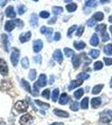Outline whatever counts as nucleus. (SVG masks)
Wrapping results in <instances>:
<instances>
[{"instance_id":"nucleus-1","label":"nucleus","mask_w":112,"mask_h":125,"mask_svg":"<svg viewBox=\"0 0 112 125\" xmlns=\"http://www.w3.org/2000/svg\"><path fill=\"white\" fill-rule=\"evenodd\" d=\"M47 83V78H46V75L45 74H40L39 78H38V81L34 83V92H36V94H38V88H43L46 85Z\"/></svg>"},{"instance_id":"nucleus-2","label":"nucleus","mask_w":112,"mask_h":125,"mask_svg":"<svg viewBox=\"0 0 112 125\" xmlns=\"http://www.w3.org/2000/svg\"><path fill=\"white\" fill-rule=\"evenodd\" d=\"M100 120L103 123H110L112 120V111H103L100 114Z\"/></svg>"},{"instance_id":"nucleus-3","label":"nucleus","mask_w":112,"mask_h":125,"mask_svg":"<svg viewBox=\"0 0 112 125\" xmlns=\"http://www.w3.org/2000/svg\"><path fill=\"white\" fill-rule=\"evenodd\" d=\"M16 110L19 113H22V112H25L28 108V104L24 101H18L16 103L15 107H14Z\"/></svg>"},{"instance_id":"nucleus-4","label":"nucleus","mask_w":112,"mask_h":125,"mask_svg":"<svg viewBox=\"0 0 112 125\" xmlns=\"http://www.w3.org/2000/svg\"><path fill=\"white\" fill-rule=\"evenodd\" d=\"M11 62L13 66H16L19 62V51L18 49L13 48V52L11 53Z\"/></svg>"},{"instance_id":"nucleus-5","label":"nucleus","mask_w":112,"mask_h":125,"mask_svg":"<svg viewBox=\"0 0 112 125\" xmlns=\"http://www.w3.org/2000/svg\"><path fill=\"white\" fill-rule=\"evenodd\" d=\"M33 117H32L30 114H24L20 118V120H19V123L21 124L22 125H29L33 122Z\"/></svg>"},{"instance_id":"nucleus-6","label":"nucleus","mask_w":112,"mask_h":125,"mask_svg":"<svg viewBox=\"0 0 112 125\" xmlns=\"http://www.w3.org/2000/svg\"><path fill=\"white\" fill-rule=\"evenodd\" d=\"M0 73L3 76H6L9 73V68L5 60L3 58H0Z\"/></svg>"},{"instance_id":"nucleus-7","label":"nucleus","mask_w":112,"mask_h":125,"mask_svg":"<svg viewBox=\"0 0 112 125\" xmlns=\"http://www.w3.org/2000/svg\"><path fill=\"white\" fill-rule=\"evenodd\" d=\"M40 33L42 34H45L48 40H50L51 39V35L53 33V29L52 28H47V27H42L40 29Z\"/></svg>"},{"instance_id":"nucleus-8","label":"nucleus","mask_w":112,"mask_h":125,"mask_svg":"<svg viewBox=\"0 0 112 125\" xmlns=\"http://www.w3.org/2000/svg\"><path fill=\"white\" fill-rule=\"evenodd\" d=\"M43 45H44V43H43V42L40 39H37L35 41H34L33 48H34V53H38L43 48Z\"/></svg>"},{"instance_id":"nucleus-9","label":"nucleus","mask_w":112,"mask_h":125,"mask_svg":"<svg viewBox=\"0 0 112 125\" xmlns=\"http://www.w3.org/2000/svg\"><path fill=\"white\" fill-rule=\"evenodd\" d=\"M53 58L55 60L56 62H58L59 63H61L63 62V54L62 52L60 49H56L54 51V53H53Z\"/></svg>"},{"instance_id":"nucleus-10","label":"nucleus","mask_w":112,"mask_h":125,"mask_svg":"<svg viewBox=\"0 0 112 125\" xmlns=\"http://www.w3.org/2000/svg\"><path fill=\"white\" fill-rule=\"evenodd\" d=\"M30 38H31V32H27V33L20 34L19 40L21 43H25V42H28L30 39Z\"/></svg>"},{"instance_id":"nucleus-11","label":"nucleus","mask_w":112,"mask_h":125,"mask_svg":"<svg viewBox=\"0 0 112 125\" xmlns=\"http://www.w3.org/2000/svg\"><path fill=\"white\" fill-rule=\"evenodd\" d=\"M16 27V23L14 20H11V21H7L5 23V30L8 32H11L14 28Z\"/></svg>"},{"instance_id":"nucleus-12","label":"nucleus","mask_w":112,"mask_h":125,"mask_svg":"<svg viewBox=\"0 0 112 125\" xmlns=\"http://www.w3.org/2000/svg\"><path fill=\"white\" fill-rule=\"evenodd\" d=\"M5 13H6L7 17H9V18H12V19H13V18L16 17V13H15L13 8L12 7V6H9V7H8L7 9H6Z\"/></svg>"},{"instance_id":"nucleus-13","label":"nucleus","mask_w":112,"mask_h":125,"mask_svg":"<svg viewBox=\"0 0 112 125\" xmlns=\"http://www.w3.org/2000/svg\"><path fill=\"white\" fill-rule=\"evenodd\" d=\"M54 114H55L56 116L58 117H60V118H68L69 116V114L65 111H63V110H60V109H54Z\"/></svg>"},{"instance_id":"nucleus-14","label":"nucleus","mask_w":112,"mask_h":125,"mask_svg":"<svg viewBox=\"0 0 112 125\" xmlns=\"http://www.w3.org/2000/svg\"><path fill=\"white\" fill-rule=\"evenodd\" d=\"M29 23L33 27H37L38 23V16L36 13H32L30 16V20Z\"/></svg>"},{"instance_id":"nucleus-15","label":"nucleus","mask_w":112,"mask_h":125,"mask_svg":"<svg viewBox=\"0 0 112 125\" xmlns=\"http://www.w3.org/2000/svg\"><path fill=\"white\" fill-rule=\"evenodd\" d=\"M81 59H80V56L79 55H75L72 58V63L74 65L75 68H78L80 65Z\"/></svg>"},{"instance_id":"nucleus-16","label":"nucleus","mask_w":112,"mask_h":125,"mask_svg":"<svg viewBox=\"0 0 112 125\" xmlns=\"http://www.w3.org/2000/svg\"><path fill=\"white\" fill-rule=\"evenodd\" d=\"M83 83V80H80V79H77V80H74L70 83V86H69V90H72L75 88L76 87H79V85Z\"/></svg>"},{"instance_id":"nucleus-17","label":"nucleus","mask_w":112,"mask_h":125,"mask_svg":"<svg viewBox=\"0 0 112 125\" xmlns=\"http://www.w3.org/2000/svg\"><path fill=\"white\" fill-rule=\"evenodd\" d=\"M91 106L94 108H97L101 104V99L100 98H94L91 99Z\"/></svg>"},{"instance_id":"nucleus-18","label":"nucleus","mask_w":112,"mask_h":125,"mask_svg":"<svg viewBox=\"0 0 112 125\" xmlns=\"http://www.w3.org/2000/svg\"><path fill=\"white\" fill-rule=\"evenodd\" d=\"M2 43H3V48H4V50L6 52H8V45H9V39H8V36L6 35L5 33L2 34Z\"/></svg>"},{"instance_id":"nucleus-19","label":"nucleus","mask_w":112,"mask_h":125,"mask_svg":"<svg viewBox=\"0 0 112 125\" xmlns=\"http://www.w3.org/2000/svg\"><path fill=\"white\" fill-rule=\"evenodd\" d=\"M69 100H70V97L67 95L66 94H63L62 95L60 96V99H59V102H60V104H63V105H64V104H66L67 103L69 102Z\"/></svg>"},{"instance_id":"nucleus-20","label":"nucleus","mask_w":112,"mask_h":125,"mask_svg":"<svg viewBox=\"0 0 112 125\" xmlns=\"http://www.w3.org/2000/svg\"><path fill=\"white\" fill-rule=\"evenodd\" d=\"M89 43L92 46H98L99 44V37L97 34H93L92 37H91L90 40H89Z\"/></svg>"},{"instance_id":"nucleus-21","label":"nucleus","mask_w":112,"mask_h":125,"mask_svg":"<svg viewBox=\"0 0 112 125\" xmlns=\"http://www.w3.org/2000/svg\"><path fill=\"white\" fill-rule=\"evenodd\" d=\"M21 83H22V86H23V88L24 89L26 90L27 92L30 93V94H32V91H31V88H30V84L28 83L26 81L25 79H22L21 80Z\"/></svg>"},{"instance_id":"nucleus-22","label":"nucleus","mask_w":112,"mask_h":125,"mask_svg":"<svg viewBox=\"0 0 112 125\" xmlns=\"http://www.w3.org/2000/svg\"><path fill=\"white\" fill-rule=\"evenodd\" d=\"M104 53L109 56L112 55V44L111 43L106 44V45L104 47Z\"/></svg>"},{"instance_id":"nucleus-23","label":"nucleus","mask_w":112,"mask_h":125,"mask_svg":"<svg viewBox=\"0 0 112 125\" xmlns=\"http://www.w3.org/2000/svg\"><path fill=\"white\" fill-rule=\"evenodd\" d=\"M74 46H75V48H76L77 50H81V49H83V48H85L86 44H85V42H82V41H80V42H75V43H74Z\"/></svg>"},{"instance_id":"nucleus-24","label":"nucleus","mask_w":112,"mask_h":125,"mask_svg":"<svg viewBox=\"0 0 112 125\" xmlns=\"http://www.w3.org/2000/svg\"><path fill=\"white\" fill-rule=\"evenodd\" d=\"M103 87H104L103 84H99V85L95 86L93 88V89H92V94H98L99 93L101 92V90H102Z\"/></svg>"},{"instance_id":"nucleus-25","label":"nucleus","mask_w":112,"mask_h":125,"mask_svg":"<svg viewBox=\"0 0 112 125\" xmlns=\"http://www.w3.org/2000/svg\"><path fill=\"white\" fill-rule=\"evenodd\" d=\"M93 19H95L96 21H101L104 19V13L102 12H97L93 15Z\"/></svg>"},{"instance_id":"nucleus-26","label":"nucleus","mask_w":112,"mask_h":125,"mask_svg":"<svg viewBox=\"0 0 112 125\" xmlns=\"http://www.w3.org/2000/svg\"><path fill=\"white\" fill-rule=\"evenodd\" d=\"M83 94H84V89H83V88H79V89L76 90V91L75 92L74 96L76 99H79V98L83 96Z\"/></svg>"},{"instance_id":"nucleus-27","label":"nucleus","mask_w":112,"mask_h":125,"mask_svg":"<svg viewBox=\"0 0 112 125\" xmlns=\"http://www.w3.org/2000/svg\"><path fill=\"white\" fill-rule=\"evenodd\" d=\"M89 55L92 58H96L100 56V51L97 49H92V50L89 51Z\"/></svg>"},{"instance_id":"nucleus-28","label":"nucleus","mask_w":112,"mask_h":125,"mask_svg":"<svg viewBox=\"0 0 112 125\" xmlns=\"http://www.w3.org/2000/svg\"><path fill=\"white\" fill-rule=\"evenodd\" d=\"M66 9L68 10L69 12H74L77 9V5L76 3H69L68 5H66Z\"/></svg>"},{"instance_id":"nucleus-29","label":"nucleus","mask_w":112,"mask_h":125,"mask_svg":"<svg viewBox=\"0 0 112 125\" xmlns=\"http://www.w3.org/2000/svg\"><path fill=\"white\" fill-rule=\"evenodd\" d=\"M63 10L64 9H63L62 7H58V6H56V7H53V9H52L53 13H54V15L60 14V13L63 12Z\"/></svg>"},{"instance_id":"nucleus-30","label":"nucleus","mask_w":112,"mask_h":125,"mask_svg":"<svg viewBox=\"0 0 112 125\" xmlns=\"http://www.w3.org/2000/svg\"><path fill=\"white\" fill-rule=\"evenodd\" d=\"M96 4H97L96 0H87L85 2V6L89 8H94L96 6Z\"/></svg>"},{"instance_id":"nucleus-31","label":"nucleus","mask_w":112,"mask_h":125,"mask_svg":"<svg viewBox=\"0 0 112 125\" xmlns=\"http://www.w3.org/2000/svg\"><path fill=\"white\" fill-rule=\"evenodd\" d=\"M59 94H60V90H59V88H55V89L53 91V94H52L53 102H56L57 101V99H58V97H59Z\"/></svg>"},{"instance_id":"nucleus-32","label":"nucleus","mask_w":112,"mask_h":125,"mask_svg":"<svg viewBox=\"0 0 112 125\" xmlns=\"http://www.w3.org/2000/svg\"><path fill=\"white\" fill-rule=\"evenodd\" d=\"M89 78V75L86 73H80L77 75V78L80 80H85V79H88Z\"/></svg>"},{"instance_id":"nucleus-33","label":"nucleus","mask_w":112,"mask_h":125,"mask_svg":"<svg viewBox=\"0 0 112 125\" xmlns=\"http://www.w3.org/2000/svg\"><path fill=\"white\" fill-rule=\"evenodd\" d=\"M88 103H89V98H85L84 99L81 101V108H83V109H87L88 108Z\"/></svg>"},{"instance_id":"nucleus-34","label":"nucleus","mask_w":112,"mask_h":125,"mask_svg":"<svg viewBox=\"0 0 112 125\" xmlns=\"http://www.w3.org/2000/svg\"><path fill=\"white\" fill-rule=\"evenodd\" d=\"M21 64H22V67L24 68H28V66H29V61H28V58L24 57V58H22Z\"/></svg>"},{"instance_id":"nucleus-35","label":"nucleus","mask_w":112,"mask_h":125,"mask_svg":"<svg viewBox=\"0 0 112 125\" xmlns=\"http://www.w3.org/2000/svg\"><path fill=\"white\" fill-rule=\"evenodd\" d=\"M64 54H65V56H66V57H68V58H70L71 56H73L75 54V52L73 51L72 49H70V48H64Z\"/></svg>"},{"instance_id":"nucleus-36","label":"nucleus","mask_w":112,"mask_h":125,"mask_svg":"<svg viewBox=\"0 0 112 125\" xmlns=\"http://www.w3.org/2000/svg\"><path fill=\"white\" fill-rule=\"evenodd\" d=\"M105 29H106V25L105 24H98V25L96 26V28H95V30H96L97 32H105Z\"/></svg>"},{"instance_id":"nucleus-37","label":"nucleus","mask_w":112,"mask_h":125,"mask_svg":"<svg viewBox=\"0 0 112 125\" xmlns=\"http://www.w3.org/2000/svg\"><path fill=\"white\" fill-rule=\"evenodd\" d=\"M70 108L71 110L75 111V112L78 111L79 110V104H78V102H76V101L72 102V103H71V104H70Z\"/></svg>"},{"instance_id":"nucleus-38","label":"nucleus","mask_w":112,"mask_h":125,"mask_svg":"<svg viewBox=\"0 0 112 125\" xmlns=\"http://www.w3.org/2000/svg\"><path fill=\"white\" fill-rule=\"evenodd\" d=\"M36 76H37V72H36L35 69H31L29 71V73H28V77L31 80H34L36 78Z\"/></svg>"},{"instance_id":"nucleus-39","label":"nucleus","mask_w":112,"mask_h":125,"mask_svg":"<svg viewBox=\"0 0 112 125\" xmlns=\"http://www.w3.org/2000/svg\"><path fill=\"white\" fill-rule=\"evenodd\" d=\"M103 68V63L100 61H97L94 63V69L95 70H100Z\"/></svg>"},{"instance_id":"nucleus-40","label":"nucleus","mask_w":112,"mask_h":125,"mask_svg":"<svg viewBox=\"0 0 112 125\" xmlns=\"http://www.w3.org/2000/svg\"><path fill=\"white\" fill-rule=\"evenodd\" d=\"M35 103L38 104V106L41 107V108H50V104H46V103H44V102H41V101H39V100H36Z\"/></svg>"},{"instance_id":"nucleus-41","label":"nucleus","mask_w":112,"mask_h":125,"mask_svg":"<svg viewBox=\"0 0 112 125\" xmlns=\"http://www.w3.org/2000/svg\"><path fill=\"white\" fill-rule=\"evenodd\" d=\"M76 29H77V26H76V25H73L72 27H70V29H69V30H68V33H67V36H68L69 38H71V37H72L73 32H74Z\"/></svg>"},{"instance_id":"nucleus-42","label":"nucleus","mask_w":112,"mask_h":125,"mask_svg":"<svg viewBox=\"0 0 112 125\" xmlns=\"http://www.w3.org/2000/svg\"><path fill=\"white\" fill-rule=\"evenodd\" d=\"M42 97L43 98H46V99H50V89H45V90H44L42 93Z\"/></svg>"},{"instance_id":"nucleus-43","label":"nucleus","mask_w":112,"mask_h":125,"mask_svg":"<svg viewBox=\"0 0 112 125\" xmlns=\"http://www.w3.org/2000/svg\"><path fill=\"white\" fill-rule=\"evenodd\" d=\"M26 11V7L24 5H19L18 7V12H19V14L22 15L23 13H25Z\"/></svg>"},{"instance_id":"nucleus-44","label":"nucleus","mask_w":112,"mask_h":125,"mask_svg":"<svg viewBox=\"0 0 112 125\" xmlns=\"http://www.w3.org/2000/svg\"><path fill=\"white\" fill-rule=\"evenodd\" d=\"M85 31V28L83 27V26H80V27H79L78 29H77V31H76V36H78V37H80L81 35L83 34Z\"/></svg>"},{"instance_id":"nucleus-45","label":"nucleus","mask_w":112,"mask_h":125,"mask_svg":"<svg viewBox=\"0 0 112 125\" xmlns=\"http://www.w3.org/2000/svg\"><path fill=\"white\" fill-rule=\"evenodd\" d=\"M101 37H102V40L103 42H107L108 40L110 39V37H109V34L106 31L103 32L102 33H101Z\"/></svg>"},{"instance_id":"nucleus-46","label":"nucleus","mask_w":112,"mask_h":125,"mask_svg":"<svg viewBox=\"0 0 112 125\" xmlns=\"http://www.w3.org/2000/svg\"><path fill=\"white\" fill-rule=\"evenodd\" d=\"M95 23H96V20L95 19H93V18H91L90 19H89L88 21H87V25H88L89 27H92V26L95 25Z\"/></svg>"},{"instance_id":"nucleus-47","label":"nucleus","mask_w":112,"mask_h":125,"mask_svg":"<svg viewBox=\"0 0 112 125\" xmlns=\"http://www.w3.org/2000/svg\"><path fill=\"white\" fill-rule=\"evenodd\" d=\"M39 16L43 19H47V18L50 17V13L47 11H42L41 13H39Z\"/></svg>"},{"instance_id":"nucleus-48","label":"nucleus","mask_w":112,"mask_h":125,"mask_svg":"<svg viewBox=\"0 0 112 125\" xmlns=\"http://www.w3.org/2000/svg\"><path fill=\"white\" fill-rule=\"evenodd\" d=\"M104 61H105V65L110 66L112 64V58H104Z\"/></svg>"},{"instance_id":"nucleus-49","label":"nucleus","mask_w":112,"mask_h":125,"mask_svg":"<svg viewBox=\"0 0 112 125\" xmlns=\"http://www.w3.org/2000/svg\"><path fill=\"white\" fill-rule=\"evenodd\" d=\"M14 22H15L16 26H17V27H19V28L24 27V23L20 19H14Z\"/></svg>"},{"instance_id":"nucleus-50","label":"nucleus","mask_w":112,"mask_h":125,"mask_svg":"<svg viewBox=\"0 0 112 125\" xmlns=\"http://www.w3.org/2000/svg\"><path fill=\"white\" fill-rule=\"evenodd\" d=\"M61 39V34L60 32H56L55 34H54V41H59Z\"/></svg>"},{"instance_id":"nucleus-51","label":"nucleus","mask_w":112,"mask_h":125,"mask_svg":"<svg viewBox=\"0 0 112 125\" xmlns=\"http://www.w3.org/2000/svg\"><path fill=\"white\" fill-rule=\"evenodd\" d=\"M34 62H36V63H40V62H41V56L38 55V56H36V57H34Z\"/></svg>"},{"instance_id":"nucleus-52","label":"nucleus","mask_w":112,"mask_h":125,"mask_svg":"<svg viewBox=\"0 0 112 125\" xmlns=\"http://www.w3.org/2000/svg\"><path fill=\"white\" fill-rule=\"evenodd\" d=\"M7 2H8V0H0V6H1V7H3V6L6 4Z\"/></svg>"},{"instance_id":"nucleus-53","label":"nucleus","mask_w":112,"mask_h":125,"mask_svg":"<svg viewBox=\"0 0 112 125\" xmlns=\"http://www.w3.org/2000/svg\"><path fill=\"white\" fill-rule=\"evenodd\" d=\"M57 20V18L56 17H54L51 20H50V21H48V23H54V22H55Z\"/></svg>"},{"instance_id":"nucleus-54","label":"nucleus","mask_w":112,"mask_h":125,"mask_svg":"<svg viewBox=\"0 0 112 125\" xmlns=\"http://www.w3.org/2000/svg\"><path fill=\"white\" fill-rule=\"evenodd\" d=\"M51 125H64V124H62V123H54Z\"/></svg>"},{"instance_id":"nucleus-55","label":"nucleus","mask_w":112,"mask_h":125,"mask_svg":"<svg viewBox=\"0 0 112 125\" xmlns=\"http://www.w3.org/2000/svg\"><path fill=\"white\" fill-rule=\"evenodd\" d=\"M100 1L101 3H108L109 0H100Z\"/></svg>"},{"instance_id":"nucleus-56","label":"nucleus","mask_w":112,"mask_h":125,"mask_svg":"<svg viewBox=\"0 0 112 125\" xmlns=\"http://www.w3.org/2000/svg\"><path fill=\"white\" fill-rule=\"evenodd\" d=\"M109 22H110V23H112V15H111V16L109 17Z\"/></svg>"},{"instance_id":"nucleus-57","label":"nucleus","mask_w":112,"mask_h":125,"mask_svg":"<svg viewBox=\"0 0 112 125\" xmlns=\"http://www.w3.org/2000/svg\"><path fill=\"white\" fill-rule=\"evenodd\" d=\"M110 31L111 32V35H112V25H111V27H110Z\"/></svg>"},{"instance_id":"nucleus-58","label":"nucleus","mask_w":112,"mask_h":125,"mask_svg":"<svg viewBox=\"0 0 112 125\" xmlns=\"http://www.w3.org/2000/svg\"><path fill=\"white\" fill-rule=\"evenodd\" d=\"M110 84H111V88H112V77H111V83H110Z\"/></svg>"},{"instance_id":"nucleus-59","label":"nucleus","mask_w":112,"mask_h":125,"mask_svg":"<svg viewBox=\"0 0 112 125\" xmlns=\"http://www.w3.org/2000/svg\"><path fill=\"white\" fill-rule=\"evenodd\" d=\"M64 1L65 2V3H68V2H71L72 0H64Z\"/></svg>"},{"instance_id":"nucleus-60","label":"nucleus","mask_w":112,"mask_h":125,"mask_svg":"<svg viewBox=\"0 0 112 125\" xmlns=\"http://www.w3.org/2000/svg\"><path fill=\"white\" fill-rule=\"evenodd\" d=\"M0 125H6V124H4V123H2L1 122V123H0Z\"/></svg>"},{"instance_id":"nucleus-61","label":"nucleus","mask_w":112,"mask_h":125,"mask_svg":"<svg viewBox=\"0 0 112 125\" xmlns=\"http://www.w3.org/2000/svg\"><path fill=\"white\" fill-rule=\"evenodd\" d=\"M33 1H36V2H37V1H38V0H33Z\"/></svg>"}]
</instances>
